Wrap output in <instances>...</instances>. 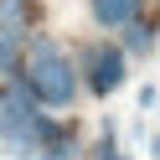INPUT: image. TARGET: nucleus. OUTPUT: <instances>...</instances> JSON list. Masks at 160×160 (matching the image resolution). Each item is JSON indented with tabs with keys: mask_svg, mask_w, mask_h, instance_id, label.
<instances>
[{
	"mask_svg": "<svg viewBox=\"0 0 160 160\" xmlns=\"http://www.w3.org/2000/svg\"><path fill=\"white\" fill-rule=\"evenodd\" d=\"M124 47H129V52H150V47H155V36H150V26L129 21V26H124Z\"/></svg>",
	"mask_w": 160,
	"mask_h": 160,
	"instance_id": "39448f33",
	"label": "nucleus"
},
{
	"mask_svg": "<svg viewBox=\"0 0 160 160\" xmlns=\"http://www.w3.org/2000/svg\"><path fill=\"white\" fill-rule=\"evenodd\" d=\"M36 160H72V139H62V134H52V139H47V145H42V155H36Z\"/></svg>",
	"mask_w": 160,
	"mask_h": 160,
	"instance_id": "423d86ee",
	"label": "nucleus"
},
{
	"mask_svg": "<svg viewBox=\"0 0 160 160\" xmlns=\"http://www.w3.org/2000/svg\"><path fill=\"white\" fill-rule=\"evenodd\" d=\"M88 11L98 26H129L139 16V0H88Z\"/></svg>",
	"mask_w": 160,
	"mask_h": 160,
	"instance_id": "20e7f679",
	"label": "nucleus"
},
{
	"mask_svg": "<svg viewBox=\"0 0 160 160\" xmlns=\"http://www.w3.org/2000/svg\"><path fill=\"white\" fill-rule=\"evenodd\" d=\"M21 83L31 88V98L42 108H67L78 98V78H72V62L57 52L52 36H31V57L21 67Z\"/></svg>",
	"mask_w": 160,
	"mask_h": 160,
	"instance_id": "f03ea898",
	"label": "nucleus"
},
{
	"mask_svg": "<svg viewBox=\"0 0 160 160\" xmlns=\"http://www.w3.org/2000/svg\"><path fill=\"white\" fill-rule=\"evenodd\" d=\"M150 155H155V160H160V134H155V139H150Z\"/></svg>",
	"mask_w": 160,
	"mask_h": 160,
	"instance_id": "6e6552de",
	"label": "nucleus"
},
{
	"mask_svg": "<svg viewBox=\"0 0 160 160\" xmlns=\"http://www.w3.org/2000/svg\"><path fill=\"white\" fill-rule=\"evenodd\" d=\"M83 62H88V88H93L98 98L103 93H114V88H124V52H119V47H108V42H93L83 52Z\"/></svg>",
	"mask_w": 160,
	"mask_h": 160,
	"instance_id": "7ed1b4c3",
	"label": "nucleus"
},
{
	"mask_svg": "<svg viewBox=\"0 0 160 160\" xmlns=\"http://www.w3.org/2000/svg\"><path fill=\"white\" fill-rule=\"evenodd\" d=\"M16 67H21V42L0 36V72H16Z\"/></svg>",
	"mask_w": 160,
	"mask_h": 160,
	"instance_id": "0eeeda50",
	"label": "nucleus"
},
{
	"mask_svg": "<svg viewBox=\"0 0 160 160\" xmlns=\"http://www.w3.org/2000/svg\"><path fill=\"white\" fill-rule=\"evenodd\" d=\"M47 139H52V124H47L42 103L31 98V88L21 78H5V88H0V145H5V155L36 160Z\"/></svg>",
	"mask_w": 160,
	"mask_h": 160,
	"instance_id": "f257e3e1",
	"label": "nucleus"
}]
</instances>
